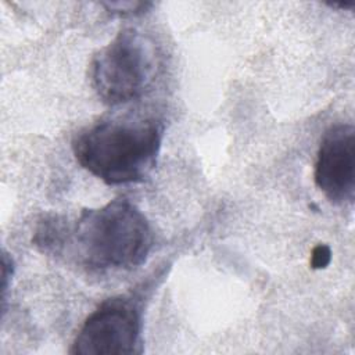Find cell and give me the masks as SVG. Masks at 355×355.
Masks as SVG:
<instances>
[{"instance_id":"cell-1","label":"cell","mask_w":355,"mask_h":355,"mask_svg":"<svg viewBox=\"0 0 355 355\" xmlns=\"http://www.w3.org/2000/svg\"><path fill=\"white\" fill-rule=\"evenodd\" d=\"M162 132L153 118L108 119L79 132L72 150L79 165L107 184L140 183L155 168Z\"/></svg>"},{"instance_id":"cell-3","label":"cell","mask_w":355,"mask_h":355,"mask_svg":"<svg viewBox=\"0 0 355 355\" xmlns=\"http://www.w3.org/2000/svg\"><path fill=\"white\" fill-rule=\"evenodd\" d=\"M154 43L136 29H122L92 61V85L108 105L129 103L143 94L154 79Z\"/></svg>"},{"instance_id":"cell-2","label":"cell","mask_w":355,"mask_h":355,"mask_svg":"<svg viewBox=\"0 0 355 355\" xmlns=\"http://www.w3.org/2000/svg\"><path fill=\"white\" fill-rule=\"evenodd\" d=\"M153 247V232L141 211L128 198L83 209L67 225L65 250L82 265L97 269H132L141 265ZM62 251V252H64Z\"/></svg>"},{"instance_id":"cell-6","label":"cell","mask_w":355,"mask_h":355,"mask_svg":"<svg viewBox=\"0 0 355 355\" xmlns=\"http://www.w3.org/2000/svg\"><path fill=\"white\" fill-rule=\"evenodd\" d=\"M103 6L114 14L118 15H140L144 14L153 3L150 1H115V3H103Z\"/></svg>"},{"instance_id":"cell-7","label":"cell","mask_w":355,"mask_h":355,"mask_svg":"<svg viewBox=\"0 0 355 355\" xmlns=\"http://www.w3.org/2000/svg\"><path fill=\"white\" fill-rule=\"evenodd\" d=\"M331 261V250L327 244H318L311 254V268L324 269Z\"/></svg>"},{"instance_id":"cell-5","label":"cell","mask_w":355,"mask_h":355,"mask_svg":"<svg viewBox=\"0 0 355 355\" xmlns=\"http://www.w3.org/2000/svg\"><path fill=\"white\" fill-rule=\"evenodd\" d=\"M315 183L333 204H352L355 197V128L351 123L330 126L318 150Z\"/></svg>"},{"instance_id":"cell-4","label":"cell","mask_w":355,"mask_h":355,"mask_svg":"<svg viewBox=\"0 0 355 355\" xmlns=\"http://www.w3.org/2000/svg\"><path fill=\"white\" fill-rule=\"evenodd\" d=\"M141 311L136 298L119 295L105 300L79 329L73 355L141 354Z\"/></svg>"}]
</instances>
